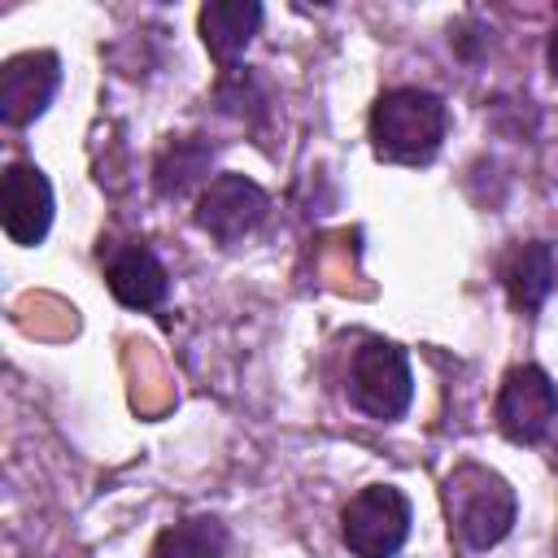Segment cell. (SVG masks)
Masks as SVG:
<instances>
[{
    "mask_svg": "<svg viewBox=\"0 0 558 558\" xmlns=\"http://www.w3.org/2000/svg\"><path fill=\"white\" fill-rule=\"evenodd\" d=\"M262 17L266 13H262L257 0H209L196 22H201V39H205L209 57L222 61V65H231L253 44Z\"/></svg>",
    "mask_w": 558,
    "mask_h": 558,
    "instance_id": "8fae6325",
    "label": "cell"
},
{
    "mask_svg": "<svg viewBox=\"0 0 558 558\" xmlns=\"http://www.w3.org/2000/svg\"><path fill=\"white\" fill-rule=\"evenodd\" d=\"M501 283H506V296L514 310L532 314L549 301L554 283H558V262H554V248L545 240H532V244H514L501 262Z\"/></svg>",
    "mask_w": 558,
    "mask_h": 558,
    "instance_id": "30bf717a",
    "label": "cell"
},
{
    "mask_svg": "<svg viewBox=\"0 0 558 558\" xmlns=\"http://www.w3.org/2000/svg\"><path fill=\"white\" fill-rule=\"evenodd\" d=\"M209 161H214V148H209L201 135L174 140V144L161 148V157H157V166H153V187H157L161 196H183L187 187H196V183L205 179Z\"/></svg>",
    "mask_w": 558,
    "mask_h": 558,
    "instance_id": "4fadbf2b",
    "label": "cell"
},
{
    "mask_svg": "<svg viewBox=\"0 0 558 558\" xmlns=\"http://www.w3.org/2000/svg\"><path fill=\"white\" fill-rule=\"evenodd\" d=\"M558 418V388L541 366H514L497 392V423L514 445H532Z\"/></svg>",
    "mask_w": 558,
    "mask_h": 558,
    "instance_id": "5b68a950",
    "label": "cell"
},
{
    "mask_svg": "<svg viewBox=\"0 0 558 558\" xmlns=\"http://www.w3.org/2000/svg\"><path fill=\"white\" fill-rule=\"evenodd\" d=\"M0 222L13 244H39L52 227V183L39 166L13 161L0 174Z\"/></svg>",
    "mask_w": 558,
    "mask_h": 558,
    "instance_id": "52a82bcc",
    "label": "cell"
},
{
    "mask_svg": "<svg viewBox=\"0 0 558 558\" xmlns=\"http://www.w3.org/2000/svg\"><path fill=\"white\" fill-rule=\"evenodd\" d=\"M227 554V527L214 514H192L157 532L148 558H222Z\"/></svg>",
    "mask_w": 558,
    "mask_h": 558,
    "instance_id": "7c38bea8",
    "label": "cell"
},
{
    "mask_svg": "<svg viewBox=\"0 0 558 558\" xmlns=\"http://www.w3.org/2000/svg\"><path fill=\"white\" fill-rule=\"evenodd\" d=\"M445 131H449V109L427 87H388L371 109V144L397 161L432 157Z\"/></svg>",
    "mask_w": 558,
    "mask_h": 558,
    "instance_id": "6da1fadb",
    "label": "cell"
},
{
    "mask_svg": "<svg viewBox=\"0 0 558 558\" xmlns=\"http://www.w3.org/2000/svg\"><path fill=\"white\" fill-rule=\"evenodd\" d=\"M445 501H449V519H453L458 536L471 549H493L497 541H506L514 527V514H519L514 488L480 462H462L449 471Z\"/></svg>",
    "mask_w": 558,
    "mask_h": 558,
    "instance_id": "7a4b0ae2",
    "label": "cell"
},
{
    "mask_svg": "<svg viewBox=\"0 0 558 558\" xmlns=\"http://www.w3.org/2000/svg\"><path fill=\"white\" fill-rule=\"evenodd\" d=\"M105 279H109V292L126 305V310H153L166 301L170 292V275L161 266V257L148 248V244H126L109 257L105 266Z\"/></svg>",
    "mask_w": 558,
    "mask_h": 558,
    "instance_id": "9c48e42d",
    "label": "cell"
},
{
    "mask_svg": "<svg viewBox=\"0 0 558 558\" xmlns=\"http://www.w3.org/2000/svg\"><path fill=\"white\" fill-rule=\"evenodd\" d=\"M61 87V57L39 48V52H17L0 70V118L9 126L35 122Z\"/></svg>",
    "mask_w": 558,
    "mask_h": 558,
    "instance_id": "ba28073f",
    "label": "cell"
},
{
    "mask_svg": "<svg viewBox=\"0 0 558 558\" xmlns=\"http://www.w3.org/2000/svg\"><path fill=\"white\" fill-rule=\"evenodd\" d=\"M270 196L244 179V174H218L205 183L201 201H196V227L209 231L218 244H235L248 231H257V222L266 218Z\"/></svg>",
    "mask_w": 558,
    "mask_h": 558,
    "instance_id": "8992f818",
    "label": "cell"
},
{
    "mask_svg": "<svg viewBox=\"0 0 558 558\" xmlns=\"http://www.w3.org/2000/svg\"><path fill=\"white\" fill-rule=\"evenodd\" d=\"M340 536L353 558H392L410 536V497L397 484H366L340 510Z\"/></svg>",
    "mask_w": 558,
    "mask_h": 558,
    "instance_id": "3957f363",
    "label": "cell"
},
{
    "mask_svg": "<svg viewBox=\"0 0 558 558\" xmlns=\"http://www.w3.org/2000/svg\"><path fill=\"white\" fill-rule=\"evenodd\" d=\"M545 61H549V74L558 78V26H554V35H549V48H545Z\"/></svg>",
    "mask_w": 558,
    "mask_h": 558,
    "instance_id": "5bb4252c",
    "label": "cell"
},
{
    "mask_svg": "<svg viewBox=\"0 0 558 558\" xmlns=\"http://www.w3.org/2000/svg\"><path fill=\"white\" fill-rule=\"evenodd\" d=\"M349 397L366 418L392 423L414 401V375L405 349L388 340H366L349 362Z\"/></svg>",
    "mask_w": 558,
    "mask_h": 558,
    "instance_id": "277c9868",
    "label": "cell"
}]
</instances>
